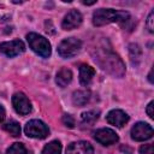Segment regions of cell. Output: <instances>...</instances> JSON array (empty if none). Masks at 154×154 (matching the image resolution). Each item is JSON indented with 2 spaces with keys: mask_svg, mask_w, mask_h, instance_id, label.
<instances>
[{
  "mask_svg": "<svg viewBox=\"0 0 154 154\" xmlns=\"http://www.w3.org/2000/svg\"><path fill=\"white\" fill-rule=\"evenodd\" d=\"M93 58L95 63L106 72L114 77H123L125 73V65L123 60L111 48L97 47L94 49Z\"/></svg>",
  "mask_w": 154,
  "mask_h": 154,
  "instance_id": "cell-1",
  "label": "cell"
},
{
  "mask_svg": "<svg viewBox=\"0 0 154 154\" xmlns=\"http://www.w3.org/2000/svg\"><path fill=\"white\" fill-rule=\"evenodd\" d=\"M130 16L128 12L117 11L113 8H99L93 13V24L95 26H102L109 23H122L124 24L126 20H129Z\"/></svg>",
  "mask_w": 154,
  "mask_h": 154,
  "instance_id": "cell-2",
  "label": "cell"
},
{
  "mask_svg": "<svg viewBox=\"0 0 154 154\" xmlns=\"http://www.w3.org/2000/svg\"><path fill=\"white\" fill-rule=\"evenodd\" d=\"M26 40H28V43H29V47L40 57L42 58H48L52 53V48H51V43L49 41L36 34V32H29L26 35Z\"/></svg>",
  "mask_w": 154,
  "mask_h": 154,
  "instance_id": "cell-3",
  "label": "cell"
},
{
  "mask_svg": "<svg viewBox=\"0 0 154 154\" xmlns=\"http://www.w3.org/2000/svg\"><path fill=\"white\" fill-rule=\"evenodd\" d=\"M82 48V41L76 37H67L63 40L58 46V54L61 58L69 59L75 57Z\"/></svg>",
  "mask_w": 154,
  "mask_h": 154,
  "instance_id": "cell-4",
  "label": "cell"
},
{
  "mask_svg": "<svg viewBox=\"0 0 154 154\" xmlns=\"http://www.w3.org/2000/svg\"><path fill=\"white\" fill-rule=\"evenodd\" d=\"M24 132H25L26 136H29L31 138L43 140L49 135V129L42 120L32 119V120H30L25 124Z\"/></svg>",
  "mask_w": 154,
  "mask_h": 154,
  "instance_id": "cell-5",
  "label": "cell"
},
{
  "mask_svg": "<svg viewBox=\"0 0 154 154\" xmlns=\"http://www.w3.org/2000/svg\"><path fill=\"white\" fill-rule=\"evenodd\" d=\"M24 51H25V45L20 40H12V41H6L0 43V52L8 58L19 55Z\"/></svg>",
  "mask_w": 154,
  "mask_h": 154,
  "instance_id": "cell-6",
  "label": "cell"
},
{
  "mask_svg": "<svg viewBox=\"0 0 154 154\" xmlns=\"http://www.w3.org/2000/svg\"><path fill=\"white\" fill-rule=\"evenodd\" d=\"M153 136V128L144 123L138 122L131 128V138L135 141H147Z\"/></svg>",
  "mask_w": 154,
  "mask_h": 154,
  "instance_id": "cell-7",
  "label": "cell"
},
{
  "mask_svg": "<svg viewBox=\"0 0 154 154\" xmlns=\"http://www.w3.org/2000/svg\"><path fill=\"white\" fill-rule=\"evenodd\" d=\"M94 138L96 142H99L102 146H111L118 142L119 137L116 134V131H113L112 129L108 128H102L99 129L94 132Z\"/></svg>",
  "mask_w": 154,
  "mask_h": 154,
  "instance_id": "cell-8",
  "label": "cell"
},
{
  "mask_svg": "<svg viewBox=\"0 0 154 154\" xmlns=\"http://www.w3.org/2000/svg\"><path fill=\"white\" fill-rule=\"evenodd\" d=\"M12 105H13V108L16 109V112L22 116L29 114L31 112V103H30L29 99L25 96V94H23V93H16L12 96Z\"/></svg>",
  "mask_w": 154,
  "mask_h": 154,
  "instance_id": "cell-9",
  "label": "cell"
},
{
  "mask_svg": "<svg viewBox=\"0 0 154 154\" xmlns=\"http://www.w3.org/2000/svg\"><path fill=\"white\" fill-rule=\"evenodd\" d=\"M82 20H83V17H82L81 12L77 11V10H71L64 17V19L61 22V28L64 30L76 29V28H78L82 24Z\"/></svg>",
  "mask_w": 154,
  "mask_h": 154,
  "instance_id": "cell-10",
  "label": "cell"
},
{
  "mask_svg": "<svg viewBox=\"0 0 154 154\" xmlns=\"http://www.w3.org/2000/svg\"><path fill=\"white\" fill-rule=\"evenodd\" d=\"M106 120L111 125H114L117 128H122L129 122V116L122 109H112L107 113Z\"/></svg>",
  "mask_w": 154,
  "mask_h": 154,
  "instance_id": "cell-11",
  "label": "cell"
},
{
  "mask_svg": "<svg viewBox=\"0 0 154 154\" xmlns=\"http://www.w3.org/2000/svg\"><path fill=\"white\" fill-rule=\"evenodd\" d=\"M66 154H94V148L87 141H77L67 146Z\"/></svg>",
  "mask_w": 154,
  "mask_h": 154,
  "instance_id": "cell-12",
  "label": "cell"
},
{
  "mask_svg": "<svg viewBox=\"0 0 154 154\" xmlns=\"http://www.w3.org/2000/svg\"><path fill=\"white\" fill-rule=\"evenodd\" d=\"M94 75H95V70L91 66H89L87 64L81 65V67H79V83L84 87L89 85Z\"/></svg>",
  "mask_w": 154,
  "mask_h": 154,
  "instance_id": "cell-13",
  "label": "cell"
},
{
  "mask_svg": "<svg viewBox=\"0 0 154 154\" xmlns=\"http://www.w3.org/2000/svg\"><path fill=\"white\" fill-rule=\"evenodd\" d=\"M72 81V72L71 70L66 69V67H63L58 71L57 73V78H55V82L59 87L64 88L66 87L67 84H70V82Z\"/></svg>",
  "mask_w": 154,
  "mask_h": 154,
  "instance_id": "cell-14",
  "label": "cell"
},
{
  "mask_svg": "<svg viewBox=\"0 0 154 154\" xmlns=\"http://www.w3.org/2000/svg\"><path fill=\"white\" fill-rule=\"evenodd\" d=\"M90 99V91L88 90H77L72 94V102L76 106H84Z\"/></svg>",
  "mask_w": 154,
  "mask_h": 154,
  "instance_id": "cell-15",
  "label": "cell"
},
{
  "mask_svg": "<svg viewBox=\"0 0 154 154\" xmlns=\"http://www.w3.org/2000/svg\"><path fill=\"white\" fill-rule=\"evenodd\" d=\"M99 116H100L99 109H90V111L83 112L81 116V123L83 125H93L97 120Z\"/></svg>",
  "mask_w": 154,
  "mask_h": 154,
  "instance_id": "cell-16",
  "label": "cell"
},
{
  "mask_svg": "<svg viewBox=\"0 0 154 154\" xmlns=\"http://www.w3.org/2000/svg\"><path fill=\"white\" fill-rule=\"evenodd\" d=\"M41 154H61V143L57 140L47 143L43 147Z\"/></svg>",
  "mask_w": 154,
  "mask_h": 154,
  "instance_id": "cell-17",
  "label": "cell"
},
{
  "mask_svg": "<svg viewBox=\"0 0 154 154\" xmlns=\"http://www.w3.org/2000/svg\"><path fill=\"white\" fill-rule=\"evenodd\" d=\"M2 128H4L5 131H7L10 135H12L14 137L20 135V125L17 122H14V120H10V122L5 123L2 125Z\"/></svg>",
  "mask_w": 154,
  "mask_h": 154,
  "instance_id": "cell-18",
  "label": "cell"
},
{
  "mask_svg": "<svg viewBox=\"0 0 154 154\" xmlns=\"http://www.w3.org/2000/svg\"><path fill=\"white\" fill-rule=\"evenodd\" d=\"M6 154H28V152L23 143L16 142L8 147V149L6 150Z\"/></svg>",
  "mask_w": 154,
  "mask_h": 154,
  "instance_id": "cell-19",
  "label": "cell"
},
{
  "mask_svg": "<svg viewBox=\"0 0 154 154\" xmlns=\"http://www.w3.org/2000/svg\"><path fill=\"white\" fill-rule=\"evenodd\" d=\"M63 123L65 124V126H67L70 129L75 128V119L72 118L71 114H64L63 116Z\"/></svg>",
  "mask_w": 154,
  "mask_h": 154,
  "instance_id": "cell-20",
  "label": "cell"
},
{
  "mask_svg": "<svg viewBox=\"0 0 154 154\" xmlns=\"http://www.w3.org/2000/svg\"><path fill=\"white\" fill-rule=\"evenodd\" d=\"M140 154H153V144L152 143L143 144L140 148Z\"/></svg>",
  "mask_w": 154,
  "mask_h": 154,
  "instance_id": "cell-21",
  "label": "cell"
},
{
  "mask_svg": "<svg viewBox=\"0 0 154 154\" xmlns=\"http://www.w3.org/2000/svg\"><path fill=\"white\" fill-rule=\"evenodd\" d=\"M153 11L149 13V16H148V18H147V23H146V25H147V28H148V30H149V32H153L154 31V25H153Z\"/></svg>",
  "mask_w": 154,
  "mask_h": 154,
  "instance_id": "cell-22",
  "label": "cell"
},
{
  "mask_svg": "<svg viewBox=\"0 0 154 154\" xmlns=\"http://www.w3.org/2000/svg\"><path fill=\"white\" fill-rule=\"evenodd\" d=\"M153 105H154V102L153 101H150L149 103H148V106H147V109H146V112H147V114H148V117L149 118H154V113H153Z\"/></svg>",
  "mask_w": 154,
  "mask_h": 154,
  "instance_id": "cell-23",
  "label": "cell"
},
{
  "mask_svg": "<svg viewBox=\"0 0 154 154\" xmlns=\"http://www.w3.org/2000/svg\"><path fill=\"white\" fill-rule=\"evenodd\" d=\"M4 119H5V108L0 105V123H1Z\"/></svg>",
  "mask_w": 154,
  "mask_h": 154,
  "instance_id": "cell-24",
  "label": "cell"
}]
</instances>
